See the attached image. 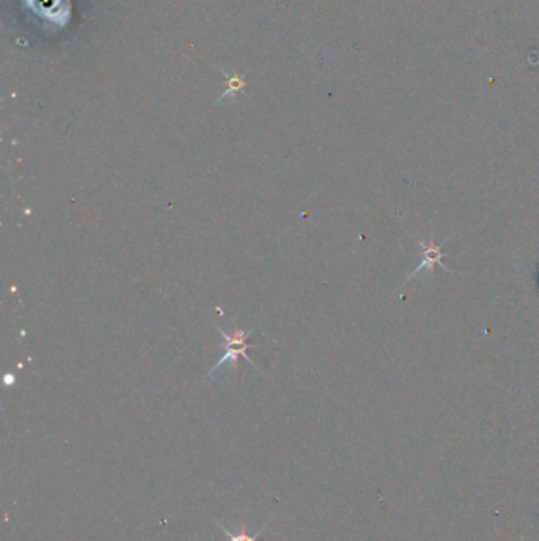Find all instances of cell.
Instances as JSON below:
<instances>
[{
	"label": "cell",
	"mask_w": 539,
	"mask_h": 541,
	"mask_svg": "<svg viewBox=\"0 0 539 541\" xmlns=\"http://www.w3.org/2000/svg\"><path fill=\"white\" fill-rule=\"evenodd\" d=\"M217 329L220 331L221 337H224L225 355H224V358H221L219 363H215V366L211 369V372H209L207 377H211L214 372H215V369L221 368V366H224V364H228V366H231L233 369H236V368H238V358L239 356H244L248 363L253 364V366L257 368V364H255L253 360H250V356L247 355V350L252 348V345L247 342V337L250 336V334H253L255 329H250V331L234 329V331H230V333H225V331H221L220 328H217Z\"/></svg>",
	"instance_id": "cell-1"
},
{
	"label": "cell",
	"mask_w": 539,
	"mask_h": 541,
	"mask_svg": "<svg viewBox=\"0 0 539 541\" xmlns=\"http://www.w3.org/2000/svg\"><path fill=\"white\" fill-rule=\"evenodd\" d=\"M217 524H219L220 529L224 530L225 535H226L228 538H230V541H257L258 537L262 533V530H265V527H266V525H262V529L258 530V532L253 535V533H248V532L245 530V527H242V529H240L238 533H233V532H230L228 529H225V527L221 525L220 523H217Z\"/></svg>",
	"instance_id": "cell-2"
}]
</instances>
